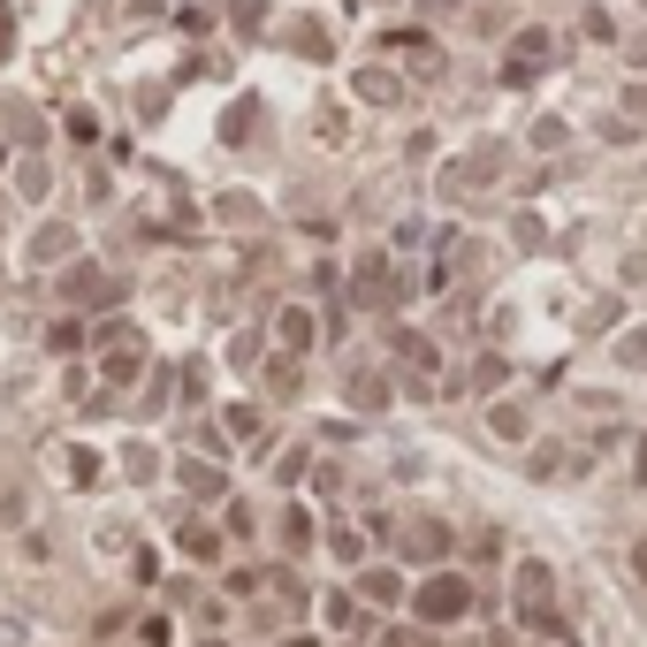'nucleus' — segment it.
<instances>
[{
	"label": "nucleus",
	"mask_w": 647,
	"mask_h": 647,
	"mask_svg": "<svg viewBox=\"0 0 647 647\" xmlns=\"http://www.w3.org/2000/svg\"><path fill=\"white\" fill-rule=\"evenodd\" d=\"M495 435H502V442H525V412L502 404V412H495Z\"/></svg>",
	"instance_id": "6e6552de"
},
{
	"label": "nucleus",
	"mask_w": 647,
	"mask_h": 647,
	"mask_svg": "<svg viewBox=\"0 0 647 647\" xmlns=\"http://www.w3.org/2000/svg\"><path fill=\"white\" fill-rule=\"evenodd\" d=\"M617 358H625V366H647V327H633V335L617 343Z\"/></svg>",
	"instance_id": "9b49d317"
},
{
	"label": "nucleus",
	"mask_w": 647,
	"mask_h": 647,
	"mask_svg": "<svg viewBox=\"0 0 647 647\" xmlns=\"http://www.w3.org/2000/svg\"><path fill=\"white\" fill-rule=\"evenodd\" d=\"M183 556H198V564H213V556H221V541H213L206 525H190V533H183Z\"/></svg>",
	"instance_id": "423d86ee"
},
{
	"label": "nucleus",
	"mask_w": 647,
	"mask_h": 647,
	"mask_svg": "<svg viewBox=\"0 0 647 647\" xmlns=\"http://www.w3.org/2000/svg\"><path fill=\"white\" fill-rule=\"evenodd\" d=\"M366 594H373V602H396L404 587H396V571H366Z\"/></svg>",
	"instance_id": "9d476101"
},
{
	"label": "nucleus",
	"mask_w": 647,
	"mask_h": 647,
	"mask_svg": "<svg viewBox=\"0 0 647 647\" xmlns=\"http://www.w3.org/2000/svg\"><path fill=\"white\" fill-rule=\"evenodd\" d=\"M548 61H556V38L533 23V31H518V38H510V61H502V77H510V84H533Z\"/></svg>",
	"instance_id": "f03ea898"
},
{
	"label": "nucleus",
	"mask_w": 647,
	"mask_h": 647,
	"mask_svg": "<svg viewBox=\"0 0 647 647\" xmlns=\"http://www.w3.org/2000/svg\"><path fill=\"white\" fill-rule=\"evenodd\" d=\"M502 373H510V366H502L495 350H481V366H473V389H502Z\"/></svg>",
	"instance_id": "0eeeda50"
},
{
	"label": "nucleus",
	"mask_w": 647,
	"mask_h": 647,
	"mask_svg": "<svg viewBox=\"0 0 647 647\" xmlns=\"http://www.w3.org/2000/svg\"><path fill=\"white\" fill-rule=\"evenodd\" d=\"M350 396H358V404H381V396H389V381H381V373H358V381H350Z\"/></svg>",
	"instance_id": "1a4fd4ad"
},
{
	"label": "nucleus",
	"mask_w": 647,
	"mask_h": 647,
	"mask_svg": "<svg viewBox=\"0 0 647 647\" xmlns=\"http://www.w3.org/2000/svg\"><path fill=\"white\" fill-rule=\"evenodd\" d=\"M412 610H419V625H458V617L473 610V587H465L458 571H435V579L412 594Z\"/></svg>",
	"instance_id": "f257e3e1"
},
{
	"label": "nucleus",
	"mask_w": 647,
	"mask_h": 647,
	"mask_svg": "<svg viewBox=\"0 0 647 647\" xmlns=\"http://www.w3.org/2000/svg\"><path fill=\"white\" fill-rule=\"evenodd\" d=\"M541 594H548V564H525L518 571V610H525V625H541L548 610H541Z\"/></svg>",
	"instance_id": "7ed1b4c3"
},
{
	"label": "nucleus",
	"mask_w": 647,
	"mask_h": 647,
	"mask_svg": "<svg viewBox=\"0 0 647 647\" xmlns=\"http://www.w3.org/2000/svg\"><path fill=\"white\" fill-rule=\"evenodd\" d=\"M358 100H396V77L389 69H358Z\"/></svg>",
	"instance_id": "39448f33"
},
{
	"label": "nucleus",
	"mask_w": 647,
	"mask_h": 647,
	"mask_svg": "<svg viewBox=\"0 0 647 647\" xmlns=\"http://www.w3.org/2000/svg\"><path fill=\"white\" fill-rule=\"evenodd\" d=\"M442 548H450V525H435V518L412 525V556H442Z\"/></svg>",
	"instance_id": "20e7f679"
}]
</instances>
